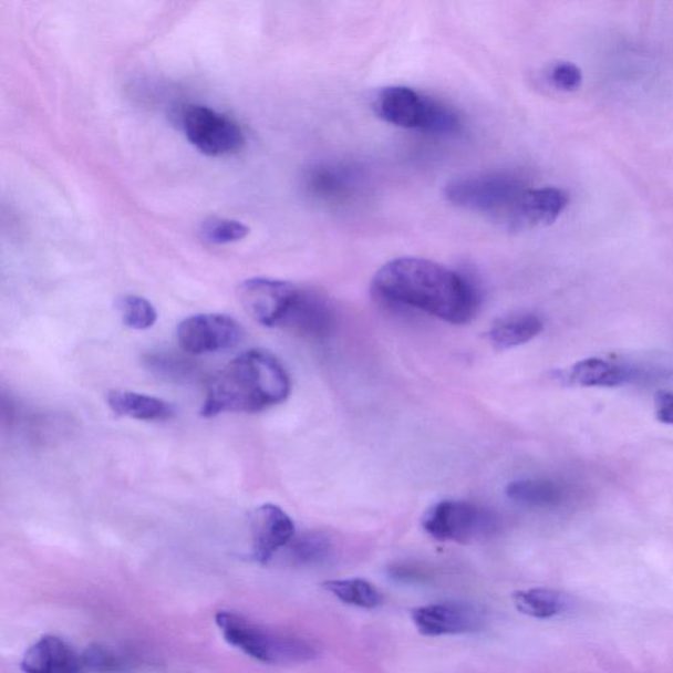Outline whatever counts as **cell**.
I'll return each mask as SVG.
<instances>
[{"label":"cell","instance_id":"30bf717a","mask_svg":"<svg viewBox=\"0 0 673 673\" xmlns=\"http://www.w3.org/2000/svg\"><path fill=\"white\" fill-rule=\"evenodd\" d=\"M251 557L256 562L269 563L273 556L294 538L291 517L277 505L265 504L251 517Z\"/></svg>","mask_w":673,"mask_h":673},{"label":"cell","instance_id":"484cf974","mask_svg":"<svg viewBox=\"0 0 673 673\" xmlns=\"http://www.w3.org/2000/svg\"><path fill=\"white\" fill-rule=\"evenodd\" d=\"M655 415L661 423L673 425V392H659L655 397Z\"/></svg>","mask_w":673,"mask_h":673},{"label":"cell","instance_id":"8fae6325","mask_svg":"<svg viewBox=\"0 0 673 673\" xmlns=\"http://www.w3.org/2000/svg\"><path fill=\"white\" fill-rule=\"evenodd\" d=\"M306 189L312 199L322 205L343 206L360 191V178L352 167L319 164L306 174Z\"/></svg>","mask_w":673,"mask_h":673},{"label":"cell","instance_id":"8992f818","mask_svg":"<svg viewBox=\"0 0 673 673\" xmlns=\"http://www.w3.org/2000/svg\"><path fill=\"white\" fill-rule=\"evenodd\" d=\"M423 528L437 541L469 545L494 537L500 518L483 505L445 500L426 510Z\"/></svg>","mask_w":673,"mask_h":673},{"label":"cell","instance_id":"7c38bea8","mask_svg":"<svg viewBox=\"0 0 673 673\" xmlns=\"http://www.w3.org/2000/svg\"><path fill=\"white\" fill-rule=\"evenodd\" d=\"M412 620L420 633L426 636L465 634L479 630L483 623L475 609L453 602L413 609Z\"/></svg>","mask_w":673,"mask_h":673},{"label":"cell","instance_id":"6da1fadb","mask_svg":"<svg viewBox=\"0 0 673 673\" xmlns=\"http://www.w3.org/2000/svg\"><path fill=\"white\" fill-rule=\"evenodd\" d=\"M371 289L385 304L413 308L454 325L467 324L479 307L478 291L467 277L424 258L385 263Z\"/></svg>","mask_w":673,"mask_h":673},{"label":"cell","instance_id":"9c48e42d","mask_svg":"<svg viewBox=\"0 0 673 673\" xmlns=\"http://www.w3.org/2000/svg\"><path fill=\"white\" fill-rule=\"evenodd\" d=\"M299 287L283 280L255 278L238 287V299L250 318L268 328H280L298 297Z\"/></svg>","mask_w":673,"mask_h":673},{"label":"cell","instance_id":"7402d4cb","mask_svg":"<svg viewBox=\"0 0 673 673\" xmlns=\"http://www.w3.org/2000/svg\"><path fill=\"white\" fill-rule=\"evenodd\" d=\"M117 308L122 313L124 324L135 331H146L156 324L158 314L149 300L136 297V294H128V297L118 299Z\"/></svg>","mask_w":673,"mask_h":673},{"label":"cell","instance_id":"5bb4252c","mask_svg":"<svg viewBox=\"0 0 673 673\" xmlns=\"http://www.w3.org/2000/svg\"><path fill=\"white\" fill-rule=\"evenodd\" d=\"M82 659L59 636L46 635L27 650L21 670L24 673H82Z\"/></svg>","mask_w":673,"mask_h":673},{"label":"cell","instance_id":"3957f363","mask_svg":"<svg viewBox=\"0 0 673 673\" xmlns=\"http://www.w3.org/2000/svg\"><path fill=\"white\" fill-rule=\"evenodd\" d=\"M530 187L515 174L494 172L466 175L448 182L445 196L453 206L520 230V213Z\"/></svg>","mask_w":673,"mask_h":673},{"label":"cell","instance_id":"ffe728a7","mask_svg":"<svg viewBox=\"0 0 673 673\" xmlns=\"http://www.w3.org/2000/svg\"><path fill=\"white\" fill-rule=\"evenodd\" d=\"M518 612L538 620H549L566 609L565 596L553 589L535 588L514 594Z\"/></svg>","mask_w":673,"mask_h":673},{"label":"cell","instance_id":"2e32d148","mask_svg":"<svg viewBox=\"0 0 673 673\" xmlns=\"http://www.w3.org/2000/svg\"><path fill=\"white\" fill-rule=\"evenodd\" d=\"M107 403L117 416L143 421H165L174 416V408L163 398L132 391H111Z\"/></svg>","mask_w":673,"mask_h":673},{"label":"cell","instance_id":"e0dca14e","mask_svg":"<svg viewBox=\"0 0 673 673\" xmlns=\"http://www.w3.org/2000/svg\"><path fill=\"white\" fill-rule=\"evenodd\" d=\"M566 377L568 383L580 387H617L629 381L630 371L622 364L589 358L574 363Z\"/></svg>","mask_w":673,"mask_h":673},{"label":"cell","instance_id":"ba28073f","mask_svg":"<svg viewBox=\"0 0 673 673\" xmlns=\"http://www.w3.org/2000/svg\"><path fill=\"white\" fill-rule=\"evenodd\" d=\"M244 329L237 320L221 313H201L182 321L177 339L186 353L199 355L226 352L241 342Z\"/></svg>","mask_w":673,"mask_h":673},{"label":"cell","instance_id":"d6986e66","mask_svg":"<svg viewBox=\"0 0 673 673\" xmlns=\"http://www.w3.org/2000/svg\"><path fill=\"white\" fill-rule=\"evenodd\" d=\"M509 499L529 508L556 507L563 499L562 489L556 483L542 479H525L509 483Z\"/></svg>","mask_w":673,"mask_h":673},{"label":"cell","instance_id":"cb8c5ba5","mask_svg":"<svg viewBox=\"0 0 673 673\" xmlns=\"http://www.w3.org/2000/svg\"><path fill=\"white\" fill-rule=\"evenodd\" d=\"M290 546V556L300 565L318 563L324 560L331 551V543L327 537L322 535L301 536L298 539H292Z\"/></svg>","mask_w":673,"mask_h":673},{"label":"cell","instance_id":"603a6c76","mask_svg":"<svg viewBox=\"0 0 673 673\" xmlns=\"http://www.w3.org/2000/svg\"><path fill=\"white\" fill-rule=\"evenodd\" d=\"M249 227L244 222L221 217H210L201 224L200 235L207 242L227 245L244 240L249 235Z\"/></svg>","mask_w":673,"mask_h":673},{"label":"cell","instance_id":"7a4b0ae2","mask_svg":"<svg viewBox=\"0 0 673 673\" xmlns=\"http://www.w3.org/2000/svg\"><path fill=\"white\" fill-rule=\"evenodd\" d=\"M290 394L291 379L278 358L265 350H248L210 381L201 416L258 413L282 404Z\"/></svg>","mask_w":673,"mask_h":673},{"label":"cell","instance_id":"44dd1931","mask_svg":"<svg viewBox=\"0 0 673 673\" xmlns=\"http://www.w3.org/2000/svg\"><path fill=\"white\" fill-rule=\"evenodd\" d=\"M322 587L348 605L362 609H376L383 602L382 593L364 579L331 580L327 581Z\"/></svg>","mask_w":673,"mask_h":673},{"label":"cell","instance_id":"52a82bcc","mask_svg":"<svg viewBox=\"0 0 673 673\" xmlns=\"http://www.w3.org/2000/svg\"><path fill=\"white\" fill-rule=\"evenodd\" d=\"M180 124L188 142L208 157L234 154L244 145L240 125L206 105H188L182 112Z\"/></svg>","mask_w":673,"mask_h":673},{"label":"cell","instance_id":"4fadbf2b","mask_svg":"<svg viewBox=\"0 0 673 673\" xmlns=\"http://www.w3.org/2000/svg\"><path fill=\"white\" fill-rule=\"evenodd\" d=\"M333 322L334 315L325 299L313 291L300 289L280 328L321 339L332 331Z\"/></svg>","mask_w":673,"mask_h":673},{"label":"cell","instance_id":"5b68a950","mask_svg":"<svg viewBox=\"0 0 673 673\" xmlns=\"http://www.w3.org/2000/svg\"><path fill=\"white\" fill-rule=\"evenodd\" d=\"M216 623L231 646L262 663H303L313 661L319 654L313 644L303 638L256 625L241 614L219 612Z\"/></svg>","mask_w":673,"mask_h":673},{"label":"cell","instance_id":"9a60e30c","mask_svg":"<svg viewBox=\"0 0 673 673\" xmlns=\"http://www.w3.org/2000/svg\"><path fill=\"white\" fill-rule=\"evenodd\" d=\"M568 206V195L557 187L529 188L520 213V229L550 226Z\"/></svg>","mask_w":673,"mask_h":673},{"label":"cell","instance_id":"d4e9b609","mask_svg":"<svg viewBox=\"0 0 673 673\" xmlns=\"http://www.w3.org/2000/svg\"><path fill=\"white\" fill-rule=\"evenodd\" d=\"M550 81L557 89L572 93L583 82V74L572 62H558L550 70Z\"/></svg>","mask_w":673,"mask_h":673},{"label":"cell","instance_id":"277c9868","mask_svg":"<svg viewBox=\"0 0 673 673\" xmlns=\"http://www.w3.org/2000/svg\"><path fill=\"white\" fill-rule=\"evenodd\" d=\"M373 107L383 122L427 135H454L462 126L458 112L451 105L405 86L382 89L374 97Z\"/></svg>","mask_w":673,"mask_h":673},{"label":"cell","instance_id":"ac0fdd59","mask_svg":"<svg viewBox=\"0 0 673 673\" xmlns=\"http://www.w3.org/2000/svg\"><path fill=\"white\" fill-rule=\"evenodd\" d=\"M543 331V322L532 313H516L496 321L489 340L499 350L525 345Z\"/></svg>","mask_w":673,"mask_h":673}]
</instances>
